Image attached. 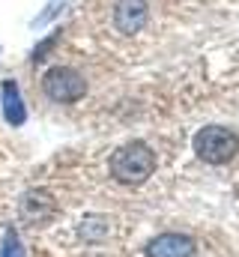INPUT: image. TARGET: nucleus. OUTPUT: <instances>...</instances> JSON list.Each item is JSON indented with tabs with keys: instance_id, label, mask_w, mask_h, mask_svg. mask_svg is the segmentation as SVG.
<instances>
[{
	"instance_id": "1",
	"label": "nucleus",
	"mask_w": 239,
	"mask_h": 257,
	"mask_svg": "<svg viewBox=\"0 0 239 257\" xmlns=\"http://www.w3.org/2000/svg\"><path fill=\"white\" fill-rule=\"evenodd\" d=\"M156 153L144 141H132L111 156V177L123 186H141L156 174Z\"/></svg>"
},
{
	"instance_id": "2",
	"label": "nucleus",
	"mask_w": 239,
	"mask_h": 257,
	"mask_svg": "<svg viewBox=\"0 0 239 257\" xmlns=\"http://www.w3.org/2000/svg\"><path fill=\"white\" fill-rule=\"evenodd\" d=\"M194 153L209 165H224L239 153V135L224 126H206L194 135Z\"/></svg>"
},
{
	"instance_id": "3",
	"label": "nucleus",
	"mask_w": 239,
	"mask_h": 257,
	"mask_svg": "<svg viewBox=\"0 0 239 257\" xmlns=\"http://www.w3.org/2000/svg\"><path fill=\"white\" fill-rule=\"evenodd\" d=\"M42 90L51 102L57 105H72L78 99H84L87 93V81L78 69L72 66H51L45 75H42Z\"/></svg>"
},
{
	"instance_id": "4",
	"label": "nucleus",
	"mask_w": 239,
	"mask_h": 257,
	"mask_svg": "<svg viewBox=\"0 0 239 257\" xmlns=\"http://www.w3.org/2000/svg\"><path fill=\"white\" fill-rule=\"evenodd\" d=\"M147 18H150L147 0H117V6H114V27L126 36L141 33Z\"/></svg>"
},
{
	"instance_id": "5",
	"label": "nucleus",
	"mask_w": 239,
	"mask_h": 257,
	"mask_svg": "<svg viewBox=\"0 0 239 257\" xmlns=\"http://www.w3.org/2000/svg\"><path fill=\"white\" fill-rule=\"evenodd\" d=\"M194 239L182 233H162L147 245V257H194Z\"/></svg>"
},
{
	"instance_id": "6",
	"label": "nucleus",
	"mask_w": 239,
	"mask_h": 257,
	"mask_svg": "<svg viewBox=\"0 0 239 257\" xmlns=\"http://www.w3.org/2000/svg\"><path fill=\"white\" fill-rule=\"evenodd\" d=\"M0 102H3V117L9 126H24L27 120V108H24V99H21V90L15 81H3L0 84Z\"/></svg>"
},
{
	"instance_id": "7",
	"label": "nucleus",
	"mask_w": 239,
	"mask_h": 257,
	"mask_svg": "<svg viewBox=\"0 0 239 257\" xmlns=\"http://www.w3.org/2000/svg\"><path fill=\"white\" fill-rule=\"evenodd\" d=\"M54 215V200L45 192H27L21 197V218L30 224H42Z\"/></svg>"
},
{
	"instance_id": "8",
	"label": "nucleus",
	"mask_w": 239,
	"mask_h": 257,
	"mask_svg": "<svg viewBox=\"0 0 239 257\" xmlns=\"http://www.w3.org/2000/svg\"><path fill=\"white\" fill-rule=\"evenodd\" d=\"M0 257H27L24 254V248H21V239H18L15 230H6V239H3V251H0Z\"/></svg>"
},
{
	"instance_id": "9",
	"label": "nucleus",
	"mask_w": 239,
	"mask_h": 257,
	"mask_svg": "<svg viewBox=\"0 0 239 257\" xmlns=\"http://www.w3.org/2000/svg\"><path fill=\"white\" fill-rule=\"evenodd\" d=\"M105 230H108V224H105V218L102 215H93L90 221H84V239H99V236H105Z\"/></svg>"
},
{
	"instance_id": "10",
	"label": "nucleus",
	"mask_w": 239,
	"mask_h": 257,
	"mask_svg": "<svg viewBox=\"0 0 239 257\" xmlns=\"http://www.w3.org/2000/svg\"><path fill=\"white\" fill-rule=\"evenodd\" d=\"M54 45H57V33H54V36H48V39H45V42H42V45L33 51V60H45V54H48Z\"/></svg>"
}]
</instances>
